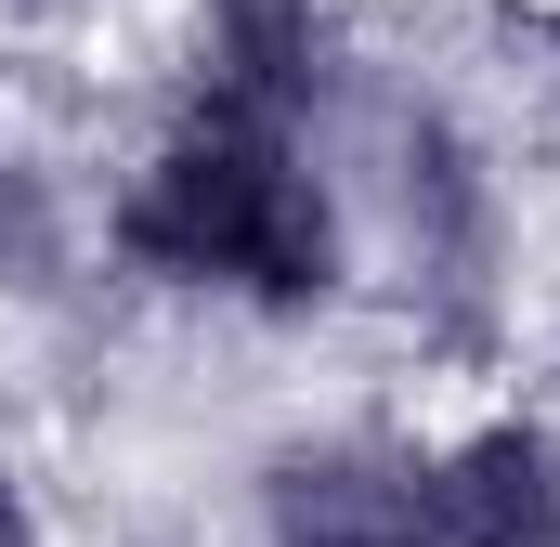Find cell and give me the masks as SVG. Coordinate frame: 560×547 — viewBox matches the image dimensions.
I'll return each instance as SVG.
<instances>
[{
	"mask_svg": "<svg viewBox=\"0 0 560 547\" xmlns=\"http://www.w3.org/2000/svg\"><path fill=\"white\" fill-rule=\"evenodd\" d=\"M92 274L156 313H222V326H339L365 313V235L352 183L313 131H261L222 105H156L92 170Z\"/></svg>",
	"mask_w": 560,
	"mask_h": 547,
	"instance_id": "6da1fadb",
	"label": "cell"
},
{
	"mask_svg": "<svg viewBox=\"0 0 560 547\" xmlns=\"http://www.w3.org/2000/svg\"><path fill=\"white\" fill-rule=\"evenodd\" d=\"M405 547H560V405L482 392L418 417V522Z\"/></svg>",
	"mask_w": 560,
	"mask_h": 547,
	"instance_id": "7a4b0ae2",
	"label": "cell"
},
{
	"mask_svg": "<svg viewBox=\"0 0 560 547\" xmlns=\"http://www.w3.org/2000/svg\"><path fill=\"white\" fill-rule=\"evenodd\" d=\"M0 547H66V509H52V482L26 469V443H0Z\"/></svg>",
	"mask_w": 560,
	"mask_h": 547,
	"instance_id": "3957f363",
	"label": "cell"
},
{
	"mask_svg": "<svg viewBox=\"0 0 560 547\" xmlns=\"http://www.w3.org/2000/svg\"><path fill=\"white\" fill-rule=\"evenodd\" d=\"M522 79H535V118L560 143V13H522Z\"/></svg>",
	"mask_w": 560,
	"mask_h": 547,
	"instance_id": "277c9868",
	"label": "cell"
}]
</instances>
